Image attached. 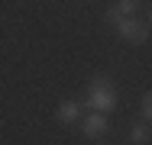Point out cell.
Returning <instances> with one entry per match:
<instances>
[{
    "instance_id": "cell-4",
    "label": "cell",
    "mask_w": 152,
    "mask_h": 145,
    "mask_svg": "<svg viewBox=\"0 0 152 145\" xmlns=\"http://www.w3.org/2000/svg\"><path fill=\"white\" fill-rule=\"evenodd\" d=\"M55 119H58V123H65V126L78 123V119H81V103H75V100H65V103H58Z\"/></svg>"
},
{
    "instance_id": "cell-6",
    "label": "cell",
    "mask_w": 152,
    "mask_h": 145,
    "mask_svg": "<svg viewBox=\"0 0 152 145\" xmlns=\"http://www.w3.org/2000/svg\"><path fill=\"white\" fill-rule=\"evenodd\" d=\"M139 3H142V0H120V3H117V10H120L123 16H133V13L139 10Z\"/></svg>"
},
{
    "instance_id": "cell-1",
    "label": "cell",
    "mask_w": 152,
    "mask_h": 145,
    "mask_svg": "<svg viewBox=\"0 0 152 145\" xmlns=\"http://www.w3.org/2000/svg\"><path fill=\"white\" fill-rule=\"evenodd\" d=\"M84 107H91L94 113H110L117 107V87L107 78H94L88 87V97H84Z\"/></svg>"
},
{
    "instance_id": "cell-2",
    "label": "cell",
    "mask_w": 152,
    "mask_h": 145,
    "mask_svg": "<svg viewBox=\"0 0 152 145\" xmlns=\"http://www.w3.org/2000/svg\"><path fill=\"white\" fill-rule=\"evenodd\" d=\"M117 32H120V39H126V42H133V45L146 42V36H149V29H146V23H139V20H133V16H123L120 23H117Z\"/></svg>"
},
{
    "instance_id": "cell-7",
    "label": "cell",
    "mask_w": 152,
    "mask_h": 145,
    "mask_svg": "<svg viewBox=\"0 0 152 145\" xmlns=\"http://www.w3.org/2000/svg\"><path fill=\"white\" fill-rule=\"evenodd\" d=\"M139 113H142L146 123L152 119V94H142V100H139Z\"/></svg>"
},
{
    "instance_id": "cell-5",
    "label": "cell",
    "mask_w": 152,
    "mask_h": 145,
    "mask_svg": "<svg viewBox=\"0 0 152 145\" xmlns=\"http://www.w3.org/2000/svg\"><path fill=\"white\" fill-rule=\"evenodd\" d=\"M129 142H133V145H146V142H149V123L133 126V129H129Z\"/></svg>"
},
{
    "instance_id": "cell-3",
    "label": "cell",
    "mask_w": 152,
    "mask_h": 145,
    "mask_svg": "<svg viewBox=\"0 0 152 145\" xmlns=\"http://www.w3.org/2000/svg\"><path fill=\"white\" fill-rule=\"evenodd\" d=\"M81 129H84V136H91V139H97V136H104L110 126H107V113H91L84 123H81Z\"/></svg>"
},
{
    "instance_id": "cell-8",
    "label": "cell",
    "mask_w": 152,
    "mask_h": 145,
    "mask_svg": "<svg viewBox=\"0 0 152 145\" xmlns=\"http://www.w3.org/2000/svg\"><path fill=\"white\" fill-rule=\"evenodd\" d=\"M104 20H107L110 26H117V23H120V20H123V13H120V10H117V7H107V13H104Z\"/></svg>"
}]
</instances>
